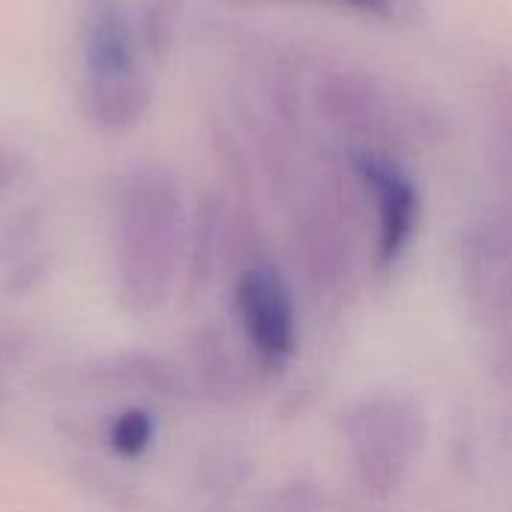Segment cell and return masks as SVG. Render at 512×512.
Returning a JSON list of instances; mask_svg holds the SVG:
<instances>
[{
	"label": "cell",
	"instance_id": "cell-1",
	"mask_svg": "<svg viewBox=\"0 0 512 512\" xmlns=\"http://www.w3.org/2000/svg\"><path fill=\"white\" fill-rule=\"evenodd\" d=\"M285 207L291 261L309 303L345 309L372 273V222L342 150L318 153Z\"/></svg>",
	"mask_w": 512,
	"mask_h": 512
},
{
	"label": "cell",
	"instance_id": "cell-2",
	"mask_svg": "<svg viewBox=\"0 0 512 512\" xmlns=\"http://www.w3.org/2000/svg\"><path fill=\"white\" fill-rule=\"evenodd\" d=\"M192 216L177 174L138 162L114 198V276L120 300L135 312L168 303L186 264Z\"/></svg>",
	"mask_w": 512,
	"mask_h": 512
},
{
	"label": "cell",
	"instance_id": "cell-3",
	"mask_svg": "<svg viewBox=\"0 0 512 512\" xmlns=\"http://www.w3.org/2000/svg\"><path fill=\"white\" fill-rule=\"evenodd\" d=\"M309 114L342 144V150H384L402 156L441 144L444 114L414 90L360 69H318L306 93Z\"/></svg>",
	"mask_w": 512,
	"mask_h": 512
},
{
	"label": "cell",
	"instance_id": "cell-4",
	"mask_svg": "<svg viewBox=\"0 0 512 512\" xmlns=\"http://www.w3.org/2000/svg\"><path fill=\"white\" fill-rule=\"evenodd\" d=\"M78 99L102 135L135 129L153 102L147 45L126 0H78L75 9Z\"/></svg>",
	"mask_w": 512,
	"mask_h": 512
},
{
	"label": "cell",
	"instance_id": "cell-5",
	"mask_svg": "<svg viewBox=\"0 0 512 512\" xmlns=\"http://www.w3.org/2000/svg\"><path fill=\"white\" fill-rule=\"evenodd\" d=\"M342 441L354 483L369 498L402 489L426 441L423 408L405 393H369L342 414Z\"/></svg>",
	"mask_w": 512,
	"mask_h": 512
},
{
	"label": "cell",
	"instance_id": "cell-6",
	"mask_svg": "<svg viewBox=\"0 0 512 512\" xmlns=\"http://www.w3.org/2000/svg\"><path fill=\"white\" fill-rule=\"evenodd\" d=\"M372 222V273H393L408 255L417 231L423 198L402 156L384 150H342Z\"/></svg>",
	"mask_w": 512,
	"mask_h": 512
},
{
	"label": "cell",
	"instance_id": "cell-7",
	"mask_svg": "<svg viewBox=\"0 0 512 512\" xmlns=\"http://www.w3.org/2000/svg\"><path fill=\"white\" fill-rule=\"evenodd\" d=\"M234 312L255 366L270 375L288 369L300 345L297 300L288 276L270 258L261 255L240 264L234 276Z\"/></svg>",
	"mask_w": 512,
	"mask_h": 512
},
{
	"label": "cell",
	"instance_id": "cell-8",
	"mask_svg": "<svg viewBox=\"0 0 512 512\" xmlns=\"http://www.w3.org/2000/svg\"><path fill=\"white\" fill-rule=\"evenodd\" d=\"M512 279V201L480 213L462 237V285L474 315L495 321Z\"/></svg>",
	"mask_w": 512,
	"mask_h": 512
},
{
	"label": "cell",
	"instance_id": "cell-9",
	"mask_svg": "<svg viewBox=\"0 0 512 512\" xmlns=\"http://www.w3.org/2000/svg\"><path fill=\"white\" fill-rule=\"evenodd\" d=\"M156 438V420L141 411V408H129L120 417L111 420L108 429V444L120 459H138L150 450Z\"/></svg>",
	"mask_w": 512,
	"mask_h": 512
},
{
	"label": "cell",
	"instance_id": "cell-10",
	"mask_svg": "<svg viewBox=\"0 0 512 512\" xmlns=\"http://www.w3.org/2000/svg\"><path fill=\"white\" fill-rule=\"evenodd\" d=\"M492 168L501 186L507 189V198L512 201V84L504 90L498 108H495V123H492Z\"/></svg>",
	"mask_w": 512,
	"mask_h": 512
},
{
	"label": "cell",
	"instance_id": "cell-11",
	"mask_svg": "<svg viewBox=\"0 0 512 512\" xmlns=\"http://www.w3.org/2000/svg\"><path fill=\"white\" fill-rule=\"evenodd\" d=\"M264 512H327L324 492L309 480H291L270 495Z\"/></svg>",
	"mask_w": 512,
	"mask_h": 512
},
{
	"label": "cell",
	"instance_id": "cell-12",
	"mask_svg": "<svg viewBox=\"0 0 512 512\" xmlns=\"http://www.w3.org/2000/svg\"><path fill=\"white\" fill-rule=\"evenodd\" d=\"M21 177V156L0 144V195L9 192Z\"/></svg>",
	"mask_w": 512,
	"mask_h": 512
},
{
	"label": "cell",
	"instance_id": "cell-13",
	"mask_svg": "<svg viewBox=\"0 0 512 512\" xmlns=\"http://www.w3.org/2000/svg\"><path fill=\"white\" fill-rule=\"evenodd\" d=\"M324 3H333L339 9H351L360 15H390L396 6V0H324Z\"/></svg>",
	"mask_w": 512,
	"mask_h": 512
},
{
	"label": "cell",
	"instance_id": "cell-14",
	"mask_svg": "<svg viewBox=\"0 0 512 512\" xmlns=\"http://www.w3.org/2000/svg\"><path fill=\"white\" fill-rule=\"evenodd\" d=\"M495 321H512V279L510 285H507V291H504V297H501V303H498Z\"/></svg>",
	"mask_w": 512,
	"mask_h": 512
},
{
	"label": "cell",
	"instance_id": "cell-15",
	"mask_svg": "<svg viewBox=\"0 0 512 512\" xmlns=\"http://www.w3.org/2000/svg\"><path fill=\"white\" fill-rule=\"evenodd\" d=\"M498 372H501V378L512 387V342H507V348H504V354L498 360Z\"/></svg>",
	"mask_w": 512,
	"mask_h": 512
}]
</instances>
